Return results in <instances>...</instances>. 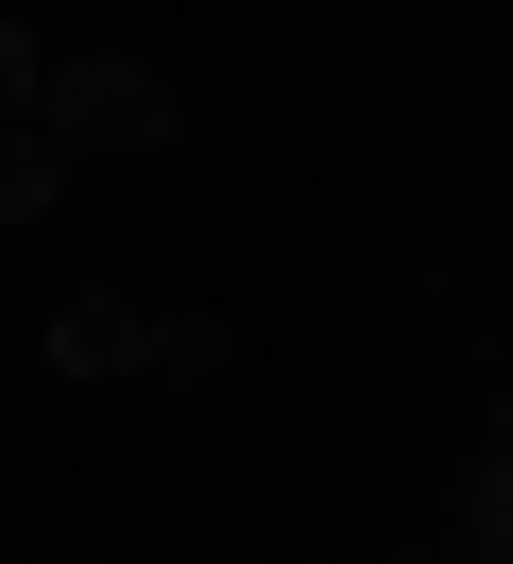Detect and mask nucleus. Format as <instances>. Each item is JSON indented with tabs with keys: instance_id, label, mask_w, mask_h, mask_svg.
Here are the masks:
<instances>
[{
	"instance_id": "7ed1b4c3",
	"label": "nucleus",
	"mask_w": 513,
	"mask_h": 564,
	"mask_svg": "<svg viewBox=\"0 0 513 564\" xmlns=\"http://www.w3.org/2000/svg\"><path fill=\"white\" fill-rule=\"evenodd\" d=\"M52 206H68V138L18 104V120H0V223H52Z\"/></svg>"
},
{
	"instance_id": "f257e3e1",
	"label": "nucleus",
	"mask_w": 513,
	"mask_h": 564,
	"mask_svg": "<svg viewBox=\"0 0 513 564\" xmlns=\"http://www.w3.org/2000/svg\"><path fill=\"white\" fill-rule=\"evenodd\" d=\"M223 325L205 308H154V291H68L52 308V377H223Z\"/></svg>"
},
{
	"instance_id": "f03ea898",
	"label": "nucleus",
	"mask_w": 513,
	"mask_h": 564,
	"mask_svg": "<svg viewBox=\"0 0 513 564\" xmlns=\"http://www.w3.org/2000/svg\"><path fill=\"white\" fill-rule=\"evenodd\" d=\"M34 120H52L68 154H171L189 138L171 69H137V52H52V69H34Z\"/></svg>"
},
{
	"instance_id": "20e7f679",
	"label": "nucleus",
	"mask_w": 513,
	"mask_h": 564,
	"mask_svg": "<svg viewBox=\"0 0 513 564\" xmlns=\"http://www.w3.org/2000/svg\"><path fill=\"white\" fill-rule=\"evenodd\" d=\"M34 69H52V52H34V35H18V18H0V120H18V104H34Z\"/></svg>"
}]
</instances>
